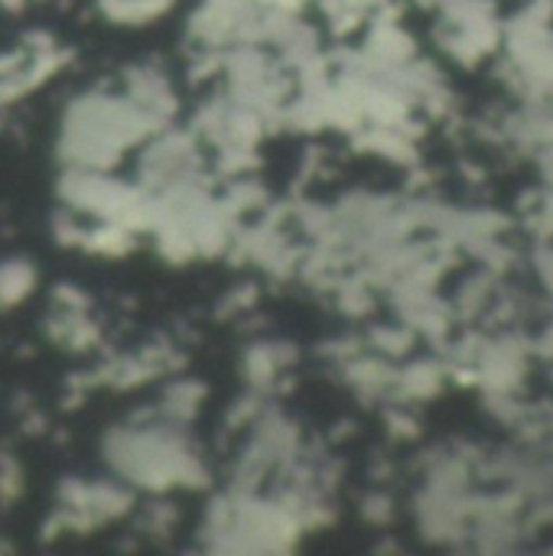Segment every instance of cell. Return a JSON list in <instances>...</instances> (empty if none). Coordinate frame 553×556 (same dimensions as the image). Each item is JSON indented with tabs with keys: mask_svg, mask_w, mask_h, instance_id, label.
I'll list each match as a JSON object with an SVG mask.
<instances>
[{
	"mask_svg": "<svg viewBox=\"0 0 553 556\" xmlns=\"http://www.w3.org/2000/svg\"><path fill=\"white\" fill-rule=\"evenodd\" d=\"M36 290V267L23 257L0 261V309L20 306Z\"/></svg>",
	"mask_w": 553,
	"mask_h": 556,
	"instance_id": "6da1fadb",
	"label": "cell"
},
{
	"mask_svg": "<svg viewBox=\"0 0 553 556\" xmlns=\"http://www.w3.org/2000/svg\"><path fill=\"white\" fill-rule=\"evenodd\" d=\"M3 551H10V547H7V541L0 538V554H3Z\"/></svg>",
	"mask_w": 553,
	"mask_h": 556,
	"instance_id": "3957f363",
	"label": "cell"
},
{
	"mask_svg": "<svg viewBox=\"0 0 553 556\" xmlns=\"http://www.w3.org/2000/svg\"><path fill=\"white\" fill-rule=\"evenodd\" d=\"M20 489H23L20 466H16L10 456H3V459H0V498H3V502H13V498H20Z\"/></svg>",
	"mask_w": 553,
	"mask_h": 556,
	"instance_id": "7a4b0ae2",
	"label": "cell"
}]
</instances>
